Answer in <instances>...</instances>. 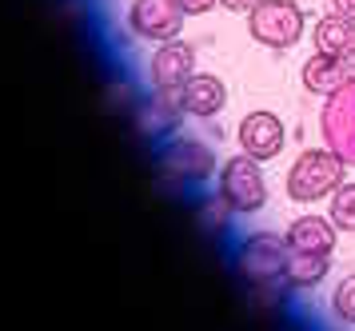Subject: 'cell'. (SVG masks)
Instances as JSON below:
<instances>
[{
    "instance_id": "obj_16",
    "label": "cell",
    "mask_w": 355,
    "mask_h": 331,
    "mask_svg": "<svg viewBox=\"0 0 355 331\" xmlns=\"http://www.w3.org/2000/svg\"><path fill=\"white\" fill-rule=\"evenodd\" d=\"M327 216L339 232H352L355 236V184H343V188L327 200Z\"/></svg>"
},
{
    "instance_id": "obj_19",
    "label": "cell",
    "mask_w": 355,
    "mask_h": 331,
    "mask_svg": "<svg viewBox=\"0 0 355 331\" xmlns=\"http://www.w3.org/2000/svg\"><path fill=\"white\" fill-rule=\"evenodd\" d=\"M256 4H259V0H220V8H224V12H240V16H248Z\"/></svg>"
},
{
    "instance_id": "obj_21",
    "label": "cell",
    "mask_w": 355,
    "mask_h": 331,
    "mask_svg": "<svg viewBox=\"0 0 355 331\" xmlns=\"http://www.w3.org/2000/svg\"><path fill=\"white\" fill-rule=\"evenodd\" d=\"M347 68H352V76H355V48H352V56H347Z\"/></svg>"
},
{
    "instance_id": "obj_5",
    "label": "cell",
    "mask_w": 355,
    "mask_h": 331,
    "mask_svg": "<svg viewBox=\"0 0 355 331\" xmlns=\"http://www.w3.org/2000/svg\"><path fill=\"white\" fill-rule=\"evenodd\" d=\"M156 168H160L164 180H172V184H192V188L220 172L211 148L204 140H192V136H172V140L160 148Z\"/></svg>"
},
{
    "instance_id": "obj_2",
    "label": "cell",
    "mask_w": 355,
    "mask_h": 331,
    "mask_svg": "<svg viewBox=\"0 0 355 331\" xmlns=\"http://www.w3.org/2000/svg\"><path fill=\"white\" fill-rule=\"evenodd\" d=\"M216 196L224 200L236 216H256L268 204V176H263V160L236 152L220 164L216 172Z\"/></svg>"
},
{
    "instance_id": "obj_13",
    "label": "cell",
    "mask_w": 355,
    "mask_h": 331,
    "mask_svg": "<svg viewBox=\"0 0 355 331\" xmlns=\"http://www.w3.org/2000/svg\"><path fill=\"white\" fill-rule=\"evenodd\" d=\"M300 80L311 96H331L336 88H343L352 80V68H347V56H307L304 68H300Z\"/></svg>"
},
{
    "instance_id": "obj_4",
    "label": "cell",
    "mask_w": 355,
    "mask_h": 331,
    "mask_svg": "<svg viewBox=\"0 0 355 331\" xmlns=\"http://www.w3.org/2000/svg\"><path fill=\"white\" fill-rule=\"evenodd\" d=\"M304 28H307V12L295 0H259L248 12V36L259 48H272V52L295 48L304 40Z\"/></svg>"
},
{
    "instance_id": "obj_14",
    "label": "cell",
    "mask_w": 355,
    "mask_h": 331,
    "mask_svg": "<svg viewBox=\"0 0 355 331\" xmlns=\"http://www.w3.org/2000/svg\"><path fill=\"white\" fill-rule=\"evenodd\" d=\"M327 275H331V255L288 248V264H284V287H288V291H311V287H320Z\"/></svg>"
},
{
    "instance_id": "obj_6",
    "label": "cell",
    "mask_w": 355,
    "mask_h": 331,
    "mask_svg": "<svg viewBox=\"0 0 355 331\" xmlns=\"http://www.w3.org/2000/svg\"><path fill=\"white\" fill-rule=\"evenodd\" d=\"M320 136L347 168H355V76L331 96H323Z\"/></svg>"
},
{
    "instance_id": "obj_8",
    "label": "cell",
    "mask_w": 355,
    "mask_h": 331,
    "mask_svg": "<svg viewBox=\"0 0 355 331\" xmlns=\"http://www.w3.org/2000/svg\"><path fill=\"white\" fill-rule=\"evenodd\" d=\"M192 76H196V44L180 40V36L156 44L152 60H148V84L156 92H180Z\"/></svg>"
},
{
    "instance_id": "obj_17",
    "label": "cell",
    "mask_w": 355,
    "mask_h": 331,
    "mask_svg": "<svg viewBox=\"0 0 355 331\" xmlns=\"http://www.w3.org/2000/svg\"><path fill=\"white\" fill-rule=\"evenodd\" d=\"M331 316H336L339 323L355 328V271H347L336 284V291H331Z\"/></svg>"
},
{
    "instance_id": "obj_15",
    "label": "cell",
    "mask_w": 355,
    "mask_h": 331,
    "mask_svg": "<svg viewBox=\"0 0 355 331\" xmlns=\"http://www.w3.org/2000/svg\"><path fill=\"white\" fill-rule=\"evenodd\" d=\"M311 44H315V52H323V56H352L355 24L339 12L320 16V20L311 24Z\"/></svg>"
},
{
    "instance_id": "obj_1",
    "label": "cell",
    "mask_w": 355,
    "mask_h": 331,
    "mask_svg": "<svg viewBox=\"0 0 355 331\" xmlns=\"http://www.w3.org/2000/svg\"><path fill=\"white\" fill-rule=\"evenodd\" d=\"M343 184H347V164L323 144V148H304L291 160L284 192L291 204H320V200H331Z\"/></svg>"
},
{
    "instance_id": "obj_20",
    "label": "cell",
    "mask_w": 355,
    "mask_h": 331,
    "mask_svg": "<svg viewBox=\"0 0 355 331\" xmlns=\"http://www.w3.org/2000/svg\"><path fill=\"white\" fill-rule=\"evenodd\" d=\"M331 12H339V16H347L355 24V0H331Z\"/></svg>"
},
{
    "instance_id": "obj_3",
    "label": "cell",
    "mask_w": 355,
    "mask_h": 331,
    "mask_svg": "<svg viewBox=\"0 0 355 331\" xmlns=\"http://www.w3.org/2000/svg\"><path fill=\"white\" fill-rule=\"evenodd\" d=\"M284 264H288V239L275 236V232L243 236L232 252V268L248 287L284 284Z\"/></svg>"
},
{
    "instance_id": "obj_11",
    "label": "cell",
    "mask_w": 355,
    "mask_h": 331,
    "mask_svg": "<svg viewBox=\"0 0 355 331\" xmlns=\"http://www.w3.org/2000/svg\"><path fill=\"white\" fill-rule=\"evenodd\" d=\"M180 104H184V116H196V120H211L227 108V84L216 72H196L184 88H180Z\"/></svg>"
},
{
    "instance_id": "obj_9",
    "label": "cell",
    "mask_w": 355,
    "mask_h": 331,
    "mask_svg": "<svg viewBox=\"0 0 355 331\" xmlns=\"http://www.w3.org/2000/svg\"><path fill=\"white\" fill-rule=\"evenodd\" d=\"M236 140H240V152H248V156L275 160L279 152H284V144H288V128H284V120H279L275 112L256 108V112H248V116L240 120Z\"/></svg>"
},
{
    "instance_id": "obj_7",
    "label": "cell",
    "mask_w": 355,
    "mask_h": 331,
    "mask_svg": "<svg viewBox=\"0 0 355 331\" xmlns=\"http://www.w3.org/2000/svg\"><path fill=\"white\" fill-rule=\"evenodd\" d=\"M188 12L180 8V0H132L128 4V28L132 36H140L148 44H164L176 40L184 32Z\"/></svg>"
},
{
    "instance_id": "obj_18",
    "label": "cell",
    "mask_w": 355,
    "mask_h": 331,
    "mask_svg": "<svg viewBox=\"0 0 355 331\" xmlns=\"http://www.w3.org/2000/svg\"><path fill=\"white\" fill-rule=\"evenodd\" d=\"M216 4H220V0H180V8L188 16H204V12H211Z\"/></svg>"
},
{
    "instance_id": "obj_10",
    "label": "cell",
    "mask_w": 355,
    "mask_h": 331,
    "mask_svg": "<svg viewBox=\"0 0 355 331\" xmlns=\"http://www.w3.org/2000/svg\"><path fill=\"white\" fill-rule=\"evenodd\" d=\"M132 120H136V128H140L144 136H152V140L172 136V132L180 128V120H184L180 92H156V88H152V96H144V100L136 104Z\"/></svg>"
},
{
    "instance_id": "obj_12",
    "label": "cell",
    "mask_w": 355,
    "mask_h": 331,
    "mask_svg": "<svg viewBox=\"0 0 355 331\" xmlns=\"http://www.w3.org/2000/svg\"><path fill=\"white\" fill-rule=\"evenodd\" d=\"M288 248L295 252H323L331 255L339 244V228L331 223V216H295L288 223Z\"/></svg>"
}]
</instances>
